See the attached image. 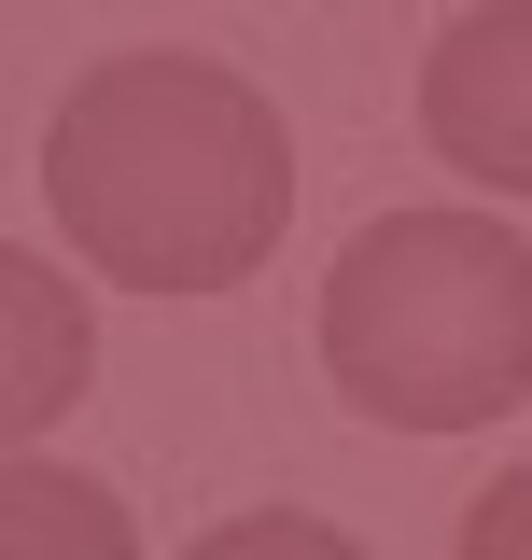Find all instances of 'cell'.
Segmentation results:
<instances>
[{
    "label": "cell",
    "mask_w": 532,
    "mask_h": 560,
    "mask_svg": "<svg viewBox=\"0 0 532 560\" xmlns=\"http://www.w3.org/2000/svg\"><path fill=\"white\" fill-rule=\"evenodd\" d=\"M43 197L84 267L140 294H224L294 210V140L224 57H99L43 113Z\"/></svg>",
    "instance_id": "1"
},
{
    "label": "cell",
    "mask_w": 532,
    "mask_h": 560,
    "mask_svg": "<svg viewBox=\"0 0 532 560\" xmlns=\"http://www.w3.org/2000/svg\"><path fill=\"white\" fill-rule=\"evenodd\" d=\"M323 364L393 434H476L532 407V238L490 210H379L323 280Z\"/></svg>",
    "instance_id": "2"
},
{
    "label": "cell",
    "mask_w": 532,
    "mask_h": 560,
    "mask_svg": "<svg viewBox=\"0 0 532 560\" xmlns=\"http://www.w3.org/2000/svg\"><path fill=\"white\" fill-rule=\"evenodd\" d=\"M420 127L463 183L532 197V0H490L420 57Z\"/></svg>",
    "instance_id": "3"
},
{
    "label": "cell",
    "mask_w": 532,
    "mask_h": 560,
    "mask_svg": "<svg viewBox=\"0 0 532 560\" xmlns=\"http://www.w3.org/2000/svg\"><path fill=\"white\" fill-rule=\"evenodd\" d=\"M0 308H14V378H0V420H14V448H43V420L84 393V308L43 280V253H0Z\"/></svg>",
    "instance_id": "4"
},
{
    "label": "cell",
    "mask_w": 532,
    "mask_h": 560,
    "mask_svg": "<svg viewBox=\"0 0 532 560\" xmlns=\"http://www.w3.org/2000/svg\"><path fill=\"white\" fill-rule=\"evenodd\" d=\"M0 560H140V533H127V504L99 477L14 448V477H0Z\"/></svg>",
    "instance_id": "5"
},
{
    "label": "cell",
    "mask_w": 532,
    "mask_h": 560,
    "mask_svg": "<svg viewBox=\"0 0 532 560\" xmlns=\"http://www.w3.org/2000/svg\"><path fill=\"white\" fill-rule=\"evenodd\" d=\"M183 560H365L336 518H294V504H266V518H224V533H197Z\"/></svg>",
    "instance_id": "6"
},
{
    "label": "cell",
    "mask_w": 532,
    "mask_h": 560,
    "mask_svg": "<svg viewBox=\"0 0 532 560\" xmlns=\"http://www.w3.org/2000/svg\"><path fill=\"white\" fill-rule=\"evenodd\" d=\"M449 560H532V463L476 490V518H463V547H449Z\"/></svg>",
    "instance_id": "7"
}]
</instances>
